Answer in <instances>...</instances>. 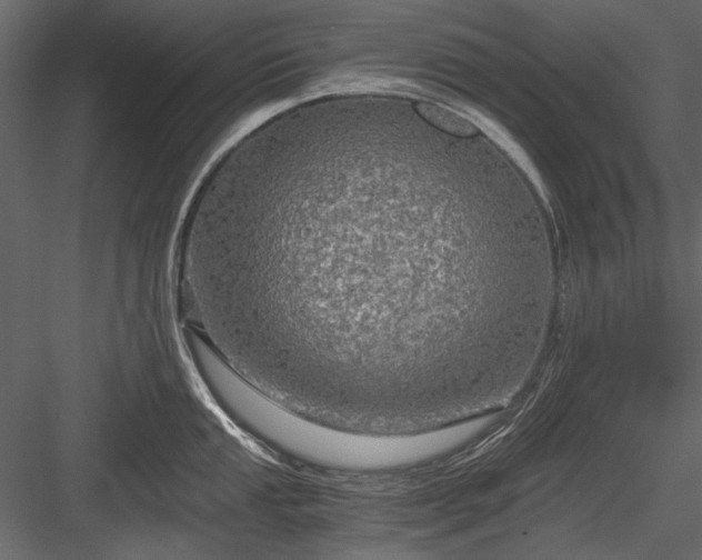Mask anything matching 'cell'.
<instances>
[{"instance_id":"obj_1","label":"cell","mask_w":702,"mask_h":560,"mask_svg":"<svg viewBox=\"0 0 702 560\" xmlns=\"http://www.w3.org/2000/svg\"><path fill=\"white\" fill-rule=\"evenodd\" d=\"M403 127L351 120L270 163L204 279L232 366L275 400L385 427L438 406L544 289Z\"/></svg>"},{"instance_id":"obj_2","label":"cell","mask_w":702,"mask_h":560,"mask_svg":"<svg viewBox=\"0 0 702 560\" xmlns=\"http://www.w3.org/2000/svg\"><path fill=\"white\" fill-rule=\"evenodd\" d=\"M193 362L213 398L234 420L299 460L337 470L377 471L430 461L441 452L440 438L433 431L364 433L302 416L250 383L212 348H201Z\"/></svg>"}]
</instances>
